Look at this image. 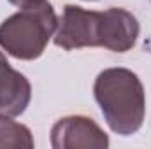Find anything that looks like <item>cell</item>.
Wrapping results in <instances>:
<instances>
[{
  "mask_svg": "<svg viewBox=\"0 0 151 149\" xmlns=\"http://www.w3.org/2000/svg\"><path fill=\"white\" fill-rule=\"evenodd\" d=\"M32 98V86L28 79L11 67L0 53V114L19 116L28 107Z\"/></svg>",
  "mask_w": 151,
  "mask_h": 149,
  "instance_id": "obj_6",
  "label": "cell"
},
{
  "mask_svg": "<svg viewBox=\"0 0 151 149\" xmlns=\"http://www.w3.org/2000/svg\"><path fill=\"white\" fill-rule=\"evenodd\" d=\"M51 146L55 149H106V132L86 116H67L51 128Z\"/></svg>",
  "mask_w": 151,
  "mask_h": 149,
  "instance_id": "obj_4",
  "label": "cell"
},
{
  "mask_svg": "<svg viewBox=\"0 0 151 149\" xmlns=\"http://www.w3.org/2000/svg\"><path fill=\"white\" fill-rule=\"evenodd\" d=\"M139 37V21L125 9L111 7L102 11V46L114 53H125L134 47Z\"/></svg>",
  "mask_w": 151,
  "mask_h": 149,
  "instance_id": "obj_5",
  "label": "cell"
},
{
  "mask_svg": "<svg viewBox=\"0 0 151 149\" xmlns=\"http://www.w3.org/2000/svg\"><path fill=\"white\" fill-rule=\"evenodd\" d=\"M93 93L114 133L132 135L142 126L146 97L137 74L121 67L106 69L97 75Z\"/></svg>",
  "mask_w": 151,
  "mask_h": 149,
  "instance_id": "obj_1",
  "label": "cell"
},
{
  "mask_svg": "<svg viewBox=\"0 0 151 149\" xmlns=\"http://www.w3.org/2000/svg\"><path fill=\"white\" fill-rule=\"evenodd\" d=\"M58 27L53 5L42 2L25 7L0 25L2 49L18 60L39 58Z\"/></svg>",
  "mask_w": 151,
  "mask_h": 149,
  "instance_id": "obj_2",
  "label": "cell"
},
{
  "mask_svg": "<svg viewBox=\"0 0 151 149\" xmlns=\"http://www.w3.org/2000/svg\"><path fill=\"white\" fill-rule=\"evenodd\" d=\"M35 146L32 132L21 125L11 119V116H4L0 114V148L7 149H32Z\"/></svg>",
  "mask_w": 151,
  "mask_h": 149,
  "instance_id": "obj_7",
  "label": "cell"
},
{
  "mask_svg": "<svg viewBox=\"0 0 151 149\" xmlns=\"http://www.w3.org/2000/svg\"><path fill=\"white\" fill-rule=\"evenodd\" d=\"M102 12L86 11L77 5H65L55 35V44L65 51L81 47H100Z\"/></svg>",
  "mask_w": 151,
  "mask_h": 149,
  "instance_id": "obj_3",
  "label": "cell"
},
{
  "mask_svg": "<svg viewBox=\"0 0 151 149\" xmlns=\"http://www.w3.org/2000/svg\"><path fill=\"white\" fill-rule=\"evenodd\" d=\"M12 5H16V7H21V9H25V7H32V5H39V4H42V2H46V0H9Z\"/></svg>",
  "mask_w": 151,
  "mask_h": 149,
  "instance_id": "obj_8",
  "label": "cell"
}]
</instances>
